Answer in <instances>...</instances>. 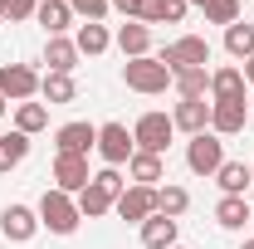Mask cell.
Segmentation results:
<instances>
[{
  "mask_svg": "<svg viewBox=\"0 0 254 249\" xmlns=\"http://www.w3.org/2000/svg\"><path fill=\"white\" fill-rule=\"evenodd\" d=\"M123 83L132 88V93L157 98V93L171 88V68H166L157 54H142V59H127V63H123Z\"/></svg>",
  "mask_w": 254,
  "mask_h": 249,
  "instance_id": "cell-1",
  "label": "cell"
},
{
  "mask_svg": "<svg viewBox=\"0 0 254 249\" xmlns=\"http://www.w3.org/2000/svg\"><path fill=\"white\" fill-rule=\"evenodd\" d=\"M78 200L73 195H64V190H44V200H39V230H49V235H73L78 230Z\"/></svg>",
  "mask_w": 254,
  "mask_h": 249,
  "instance_id": "cell-2",
  "label": "cell"
},
{
  "mask_svg": "<svg viewBox=\"0 0 254 249\" xmlns=\"http://www.w3.org/2000/svg\"><path fill=\"white\" fill-rule=\"evenodd\" d=\"M171 73H181V68H205L210 63V39H200V34H181V39H171L166 49L157 54Z\"/></svg>",
  "mask_w": 254,
  "mask_h": 249,
  "instance_id": "cell-3",
  "label": "cell"
},
{
  "mask_svg": "<svg viewBox=\"0 0 254 249\" xmlns=\"http://www.w3.org/2000/svg\"><path fill=\"white\" fill-rule=\"evenodd\" d=\"M171 137H176L171 113H142V118H137V127H132V142H137V152H152V156H166Z\"/></svg>",
  "mask_w": 254,
  "mask_h": 249,
  "instance_id": "cell-4",
  "label": "cell"
},
{
  "mask_svg": "<svg viewBox=\"0 0 254 249\" xmlns=\"http://www.w3.org/2000/svg\"><path fill=\"white\" fill-rule=\"evenodd\" d=\"M186 166L195 171V176H215V171L225 166V137H215V132L190 137L186 142Z\"/></svg>",
  "mask_w": 254,
  "mask_h": 249,
  "instance_id": "cell-5",
  "label": "cell"
},
{
  "mask_svg": "<svg viewBox=\"0 0 254 249\" xmlns=\"http://www.w3.org/2000/svg\"><path fill=\"white\" fill-rule=\"evenodd\" d=\"M250 123V98H215L210 103V132L215 137H240Z\"/></svg>",
  "mask_w": 254,
  "mask_h": 249,
  "instance_id": "cell-6",
  "label": "cell"
},
{
  "mask_svg": "<svg viewBox=\"0 0 254 249\" xmlns=\"http://www.w3.org/2000/svg\"><path fill=\"white\" fill-rule=\"evenodd\" d=\"M108 166H123V161H132V152H137V142H132V132H127L123 123H103L98 127V147H93Z\"/></svg>",
  "mask_w": 254,
  "mask_h": 249,
  "instance_id": "cell-7",
  "label": "cell"
},
{
  "mask_svg": "<svg viewBox=\"0 0 254 249\" xmlns=\"http://www.w3.org/2000/svg\"><path fill=\"white\" fill-rule=\"evenodd\" d=\"M0 93H5V103H30V98H39V73L30 63H5L0 68Z\"/></svg>",
  "mask_w": 254,
  "mask_h": 249,
  "instance_id": "cell-8",
  "label": "cell"
},
{
  "mask_svg": "<svg viewBox=\"0 0 254 249\" xmlns=\"http://www.w3.org/2000/svg\"><path fill=\"white\" fill-rule=\"evenodd\" d=\"M0 235L10 240V245H30L34 235H39V210H30V205H5L0 210Z\"/></svg>",
  "mask_w": 254,
  "mask_h": 249,
  "instance_id": "cell-9",
  "label": "cell"
},
{
  "mask_svg": "<svg viewBox=\"0 0 254 249\" xmlns=\"http://www.w3.org/2000/svg\"><path fill=\"white\" fill-rule=\"evenodd\" d=\"M113 210L123 220H132V225H147V220L157 215V190L152 186H127L118 200H113Z\"/></svg>",
  "mask_w": 254,
  "mask_h": 249,
  "instance_id": "cell-10",
  "label": "cell"
},
{
  "mask_svg": "<svg viewBox=\"0 0 254 249\" xmlns=\"http://www.w3.org/2000/svg\"><path fill=\"white\" fill-rule=\"evenodd\" d=\"M98 147V127L93 123H64L54 132V152L59 156H88Z\"/></svg>",
  "mask_w": 254,
  "mask_h": 249,
  "instance_id": "cell-11",
  "label": "cell"
},
{
  "mask_svg": "<svg viewBox=\"0 0 254 249\" xmlns=\"http://www.w3.org/2000/svg\"><path fill=\"white\" fill-rule=\"evenodd\" d=\"M171 127L186 132V137L210 132V103H205V98H181V103L171 108Z\"/></svg>",
  "mask_w": 254,
  "mask_h": 249,
  "instance_id": "cell-12",
  "label": "cell"
},
{
  "mask_svg": "<svg viewBox=\"0 0 254 249\" xmlns=\"http://www.w3.org/2000/svg\"><path fill=\"white\" fill-rule=\"evenodd\" d=\"M88 181H93V171H88V156H54V190H64V195H78Z\"/></svg>",
  "mask_w": 254,
  "mask_h": 249,
  "instance_id": "cell-13",
  "label": "cell"
},
{
  "mask_svg": "<svg viewBox=\"0 0 254 249\" xmlns=\"http://www.w3.org/2000/svg\"><path fill=\"white\" fill-rule=\"evenodd\" d=\"M127 176H132V186H152V190H157L161 181H166V161H161V156H152V152H132Z\"/></svg>",
  "mask_w": 254,
  "mask_h": 249,
  "instance_id": "cell-14",
  "label": "cell"
},
{
  "mask_svg": "<svg viewBox=\"0 0 254 249\" xmlns=\"http://www.w3.org/2000/svg\"><path fill=\"white\" fill-rule=\"evenodd\" d=\"M78 59H83V54H78V44H73L68 34H54V39L44 44V63H49V73H73Z\"/></svg>",
  "mask_w": 254,
  "mask_h": 249,
  "instance_id": "cell-15",
  "label": "cell"
},
{
  "mask_svg": "<svg viewBox=\"0 0 254 249\" xmlns=\"http://www.w3.org/2000/svg\"><path fill=\"white\" fill-rule=\"evenodd\" d=\"M245 68H235V63H225V68H210V103L215 98H245Z\"/></svg>",
  "mask_w": 254,
  "mask_h": 249,
  "instance_id": "cell-16",
  "label": "cell"
},
{
  "mask_svg": "<svg viewBox=\"0 0 254 249\" xmlns=\"http://www.w3.org/2000/svg\"><path fill=\"white\" fill-rule=\"evenodd\" d=\"M113 39H118L123 59H142V54H152V30H147V25H137V20H127Z\"/></svg>",
  "mask_w": 254,
  "mask_h": 249,
  "instance_id": "cell-17",
  "label": "cell"
},
{
  "mask_svg": "<svg viewBox=\"0 0 254 249\" xmlns=\"http://www.w3.org/2000/svg\"><path fill=\"white\" fill-rule=\"evenodd\" d=\"M39 98H44L49 108H59V103H78V83H73V73H44V78H39Z\"/></svg>",
  "mask_w": 254,
  "mask_h": 249,
  "instance_id": "cell-18",
  "label": "cell"
},
{
  "mask_svg": "<svg viewBox=\"0 0 254 249\" xmlns=\"http://www.w3.org/2000/svg\"><path fill=\"white\" fill-rule=\"evenodd\" d=\"M34 20H39V25H44V34L54 39V34H64L68 25H73V10H68V0H39Z\"/></svg>",
  "mask_w": 254,
  "mask_h": 249,
  "instance_id": "cell-19",
  "label": "cell"
},
{
  "mask_svg": "<svg viewBox=\"0 0 254 249\" xmlns=\"http://www.w3.org/2000/svg\"><path fill=\"white\" fill-rule=\"evenodd\" d=\"M73 200H78V215H83V220H103L108 210H113V200H118V195H108L98 181H88V186L78 190Z\"/></svg>",
  "mask_w": 254,
  "mask_h": 249,
  "instance_id": "cell-20",
  "label": "cell"
},
{
  "mask_svg": "<svg viewBox=\"0 0 254 249\" xmlns=\"http://www.w3.org/2000/svg\"><path fill=\"white\" fill-rule=\"evenodd\" d=\"M186 210H190V190H186V186H171V181H161V186H157V215L181 220Z\"/></svg>",
  "mask_w": 254,
  "mask_h": 249,
  "instance_id": "cell-21",
  "label": "cell"
},
{
  "mask_svg": "<svg viewBox=\"0 0 254 249\" xmlns=\"http://www.w3.org/2000/svg\"><path fill=\"white\" fill-rule=\"evenodd\" d=\"M215 225H220V230H245V225H250V200H245V195H220Z\"/></svg>",
  "mask_w": 254,
  "mask_h": 249,
  "instance_id": "cell-22",
  "label": "cell"
},
{
  "mask_svg": "<svg viewBox=\"0 0 254 249\" xmlns=\"http://www.w3.org/2000/svg\"><path fill=\"white\" fill-rule=\"evenodd\" d=\"M171 88H176V98H205L210 93V68H181V73H171Z\"/></svg>",
  "mask_w": 254,
  "mask_h": 249,
  "instance_id": "cell-23",
  "label": "cell"
},
{
  "mask_svg": "<svg viewBox=\"0 0 254 249\" xmlns=\"http://www.w3.org/2000/svg\"><path fill=\"white\" fill-rule=\"evenodd\" d=\"M49 127V108L44 103H15V132H25V137H34V132H44Z\"/></svg>",
  "mask_w": 254,
  "mask_h": 249,
  "instance_id": "cell-24",
  "label": "cell"
},
{
  "mask_svg": "<svg viewBox=\"0 0 254 249\" xmlns=\"http://www.w3.org/2000/svg\"><path fill=\"white\" fill-rule=\"evenodd\" d=\"M225 54H230V59H254V25L235 20V25L225 30Z\"/></svg>",
  "mask_w": 254,
  "mask_h": 249,
  "instance_id": "cell-25",
  "label": "cell"
},
{
  "mask_svg": "<svg viewBox=\"0 0 254 249\" xmlns=\"http://www.w3.org/2000/svg\"><path fill=\"white\" fill-rule=\"evenodd\" d=\"M142 245H147V249H171V245H176V220L152 215L147 225H142Z\"/></svg>",
  "mask_w": 254,
  "mask_h": 249,
  "instance_id": "cell-26",
  "label": "cell"
},
{
  "mask_svg": "<svg viewBox=\"0 0 254 249\" xmlns=\"http://www.w3.org/2000/svg\"><path fill=\"white\" fill-rule=\"evenodd\" d=\"M25 156H30V137H25V132H5V137H0V176L15 171Z\"/></svg>",
  "mask_w": 254,
  "mask_h": 249,
  "instance_id": "cell-27",
  "label": "cell"
},
{
  "mask_svg": "<svg viewBox=\"0 0 254 249\" xmlns=\"http://www.w3.org/2000/svg\"><path fill=\"white\" fill-rule=\"evenodd\" d=\"M73 44H78V54H88V59H98L108 44H113V34H108V25H78V34H73Z\"/></svg>",
  "mask_w": 254,
  "mask_h": 249,
  "instance_id": "cell-28",
  "label": "cell"
},
{
  "mask_svg": "<svg viewBox=\"0 0 254 249\" xmlns=\"http://www.w3.org/2000/svg\"><path fill=\"white\" fill-rule=\"evenodd\" d=\"M215 181H220L225 195H245V190H250V166H245V161H225L220 171H215Z\"/></svg>",
  "mask_w": 254,
  "mask_h": 249,
  "instance_id": "cell-29",
  "label": "cell"
},
{
  "mask_svg": "<svg viewBox=\"0 0 254 249\" xmlns=\"http://www.w3.org/2000/svg\"><path fill=\"white\" fill-rule=\"evenodd\" d=\"M235 20H240V0H210L205 5V25H225L230 30Z\"/></svg>",
  "mask_w": 254,
  "mask_h": 249,
  "instance_id": "cell-30",
  "label": "cell"
},
{
  "mask_svg": "<svg viewBox=\"0 0 254 249\" xmlns=\"http://www.w3.org/2000/svg\"><path fill=\"white\" fill-rule=\"evenodd\" d=\"M68 10H73V20L83 15V25H103V15L113 10V0H68Z\"/></svg>",
  "mask_w": 254,
  "mask_h": 249,
  "instance_id": "cell-31",
  "label": "cell"
},
{
  "mask_svg": "<svg viewBox=\"0 0 254 249\" xmlns=\"http://www.w3.org/2000/svg\"><path fill=\"white\" fill-rule=\"evenodd\" d=\"M34 10H39V0H0V20H34Z\"/></svg>",
  "mask_w": 254,
  "mask_h": 249,
  "instance_id": "cell-32",
  "label": "cell"
},
{
  "mask_svg": "<svg viewBox=\"0 0 254 249\" xmlns=\"http://www.w3.org/2000/svg\"><path fill=\"white\" fill-rule=\"evenodd\" d=\"M93 181L108 190V195H123V190H127V181H123V171H118V166H103V171H93Z\"/></svg>",
  "mask_w": 254,
  "mask_h": 249,
  "instance_id": "cell-33",
  "label": "cell"
},
{
  "mask_svg": "<svg viewBox=\"0 0 254 249\" xmlns=\"http://www.w3.org/2000/svg\"><path fill=\"white\" fill-rule=\"evenodd\" d=\"M186 0H161V25H181V20H186Z\"/></svg>",
  "mask_w": 254,
  "mask_h": 249,
  "instance_id": "cell-34",
  "label": "cell"
},
{
  "mask_svg": "<svg viewBox=\"0 0 254 249\" xmlns=\"http://www.w3.org/2000/svg\"><path fill=\"white\" fill-rule=\"evenodd\" d=\"M245 83H254V59H245Z\"/></svg>",
  "mask_w": 254,
  "mask_h": 249,
  "instance_id": "cell-35",
  "label": "cell"
},
{
  "mask_svg": "<svg viewBox=\"0 0 254 249\" xmlns=\"http://www.w3.org/2000/svg\"><path fill=\"white\" fill-rule=\"evenodd\" d=\"M186 5H195V10H205V5H210V0H186Z\"/></svg>",
  "mask_w": 254,
  "mask_h": 249,
  "instance_id": "cell-36",
  "label": "cell"
},
{
  "mask_svg": "<svg viewBox=\"0 0 254 249\" xmlns=\"http://www.w3.org/2000/svg\"><path fill=\"white\" fill-rule=\"evenodd\" d=\"M5 113H10V103H5V93H0V118H5Z\"/></svg>",
  "mask_w": 254,
  "mask_h": 249,
  "instance_id": "cell-37",
  "label": "cell"
},
{
  "mask_svg": "<svg viewBox=\"0 0 254 249\" xmlns=\"http://www.w3.org/2000/svg\"><path fill=\"white\" fill-rule=\"evenodd\" d=\"M245 249H254V240H245Z\"/></svg>",
  "mask_w": 254,
  "mask_h": 249,
  "instance_id": "cell-38",
  "label": "cell"
},
{
  "mask_svg": "<svg viewBox=\"0 0 254 249\" xmlns=\"http://www.w3.org/2000/svg\"><path fill=\"white\" fill-rule=\"evenodd\" d=\"M250 186H254V166H250Z\"/></svg>",
  "mask_w": 254,
  "mask_h": 249,
  "instance_id": "cell-39",
  "label": "cell"
},
{
  "mask_svg": "<svg viewBox=\"0 0 254 249\" xmlns=\"http://www.w3.org/2000/svg\"><path fill=\"white\" fill-rule=\"evenodd\" d=\"M250 220H254V200H250Z\"/></svg>",
  "mask_w": 254,
  "mask_h": 249,
  "instance_id": "cell-40",
  "label": "cell"
},
{
  "mask_svg": "<svg viewBox=\"0 0 254 249\" xmlns=\"http://www.w3.org/2000/svg\"><path fill=\"white\" fill-rule=\"evenodd\" d=\"M250 113H254V98H250Z\"/></svg>",
  "mask_w": 254,
  "mask_h": 249,
  "instance_id": "cell-41",
  "label": "cell"
},
{
  "mask_svg": "<svg viewBox=\"0 0 254 249\" xmlns=\"http://www.w3.org/2000/svg\"><path fill=\"white\" fill-rule=\"evenodd\" d=\"M171 249H186V245H171Z\"/></svg>",
  "mask_w": 254,
  "mask_h": 249,
  "instance_id": "cell-42",
  "label": "cell"
}]
</instances>
